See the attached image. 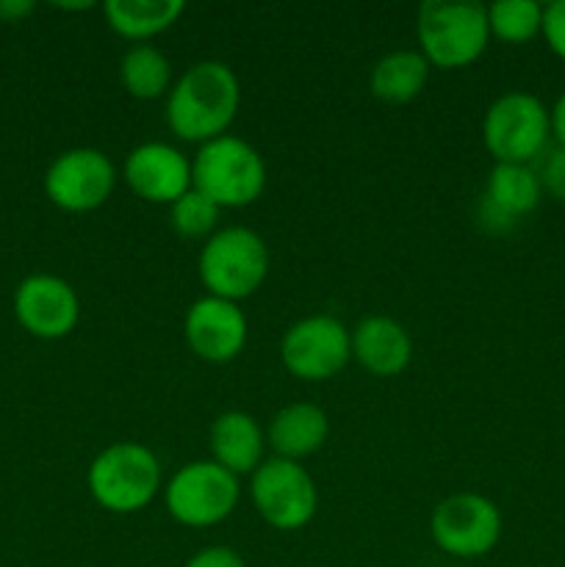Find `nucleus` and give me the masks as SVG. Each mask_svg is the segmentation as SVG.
<instances>
[{
	"label": "nucleus",
	"instance_id": "obj_3",
	"mask_svg": "<svg viewBox=\"0 0 565 567\" xmlns=\"http://www.w3.org/2000/svg\"><path fill=\"white\" fill-rule=\"evenodd\" d=\"M192 183L219 208H247L266 188L264 155L244 138L225 133L199 144L192 161Z\"/></svg>",
	"mask_w": 565,
	"mask_h": 567
},
{
	"label": "nucleus",
	"instance_id": "obj_10",
	"mask_svg": "<svg viewBox=\"0 0 565 567\" xmlns=\"http://www.w3.org/2000/svg\"><path fill=\"white\" fill-rule=\"evenodd\" d=\"M502 513L482 493H454L432 509L430 518L435 546L458 559L491 554L502 540Z\"/></svg>",
	"mask_w": 565,
	"mask_h": 567
},
{
	"label": "nucleus",
	"instance_id": "obj_17",
	"mask_svg": "<svg viewBox=\"0 0 565 567\" xmlns=\"http://www.w3.org/2000/svg\"><path fill=\"white\" fill-rule=\"evenodd\" d=\"M327 435H330V419L325 410L319 404L294 402L277 410L275 419L269 421L266 443L271 446L275 457L299 463L319 452L327 443Z\"/></svg>",
	"mask_w": 565,
	"mask_h": 567
},
{
	"label": "nucleus",
	"instance_id": "obj_24",
	"mask_svg": "<svg viewBox=\"0 0 565 567\" xmlns=\"http://www.w3.org/2000/svg\"><path fill=\"white\" fill-rule=\"evenodd\" d=\"M535 164H537L535 172H537V181H541L543 194L565 203V147L563 144L548 147Z\"/></svg>",
	"mask_w": 565,
	"mask_h": 567
},
{
	"label": "nucleus",
	"instance_id": "obj_20",
	"mask_svg": "<svg viewBox=\"0 0 565 567\" xmlns=\"http://www.w3.org/2000/svg\"><path fill=\"white\" fill-rule=\"evenodd\" d=\"M430 70V61L421 55V50H393L382 55L371 70V94L391 105L410 103L424 92Z\"/></svg>",
	"mask_w": 565,
	"mask_h": 567
},
{
	"label": "nucleus",
	"instance_id": "obj_5",
	"mask_svg": "<svg viewBox=\"0 0 565 567\" xmlns=\"http://www.w3.org/2000/svg\"><path fill=\"white\" fill-rule=\"evenodd\" d=\"M197 271L208 297L242 302L266 282L269 249L249 227H222L199 249Z\"/></svg>",
	"mask_w": 565,
	"mask_h": 567
},
{
	"label": "nucleus",
	"instance_id": "obj_12",
	"mask_svg": "<svg viewBox=\"0 0 565 567\" xmlns=\"http://www.w3.org/2000/svg\"><path fill=\"white\" fill-rule=\"evenodd\" d=\"M14 316L33 338L59 341L81 321V299L64 277L31 275L17 286Z\"/></svg>",
	"mask_w": 565,
	"mask_h": 567
},
{
	"label": "nucleus",
	"instance_id": "obj_9",
	"mask_svg": "<svg viewBox=\"0 0 565 567\" xmlns=\"http://www.w3.org/2000/svg\"><path fill=\"white\" fill-rule=\"evenodd\" d=\"M280 360L297 380H332L352 360V332L336 316H305L282 336Z\"/></svg>",
	"mask_w": 565,
	"mask_h": 567
},
{
	"label": "nucleus",
	"instance_id": "obj_14",
	"mask_svg": "<svg viewBox=\"0 0 565 567\" xmlns=\"http://www.w3.org/2000/svg\"><path fill=\"white\" fill-rule=\"evenodd\" d=\"M122 175L136 197L155 205H172L194 186L192 161L166 142H144L133 147Z\"/></svg>",
	"mask_w": 565,
	"mask_h": 567
},
{
	"label": "nucleus",
	"instance_id": "obj_28",
	"mask_svg": "<svg viewBox=\"0 0 565 567\" xmlns=\"http://www.w3.org/2000/svg\"><path fill=\"white\" fill-rule=\"evenodd\" d=\"M31 11L33 3H28V0H20V3H0V17H3L6 22L22 20V17L31 14Z\"/></svg>",
	"mask_w": 565,
	"mask_h": 567
},
{
	"label": "nucleus",
	"instance_id": "obj_6",
	"mask_svg": "<svg viewBox=\"0 0 565 567\" xmlns=\"http://www.w3.org/2000/svg\"><path fill=\"white\" fill-rule=\"evenodd\" d=\"M552 114L530 92H504L482 116V142L496 164H535L548 150Z\"/></svg>",
	"mask_w": 565,
	"mask_h": 567
},
{
	"label": "nucleus",
	"instance_id": "obj_22",
	"mask_svg": "<svg viewBox=\"0 0 565 567\" xmlns=\"http://www.w3.org/2000/svg\"><path fill=\"white\" fill-rule=\"evenodd\" d=\"M491 37L507 44H524L543 28V6L535 0H496L487 6Z\"/></svg>",
	"mask_w": 565,
	"mask_h": 567
},
{
	"label": "nucleus",
	"instance_id": "obj_25",
	"mask_svg": "<svg viewBox=\"0 0 565 567\" xmlns=\"http://www.w3.org/2000/svg\"><path fill=\"white\" fill-rule=\"evenodd\" d=\"M543 39L557 59L565 61V0H552L543 6Z\"/></svg>",
	"mask_w": 565,
	"mask_h": 567
},
{
	"label": "nucleus",
	"instance_id": "obj_1",
	"mask_svg": "<svg viewBox=\"0 0 565 567\" xmlns=\"http://www.w3.org/2000/svg\"><path fill=\"white\" fill-rule=\"evenodd\" d=\"M242 105V83L225 61L205 59L188 66L166 94V125L183 142L225 136Z\"/></svg>",
	"mask_w": 565,
	"mask_h": 567
},
{
	"label": "nucleus",
	"instance_id": "obj_16",
	"mask_svg": "<svg viewBox=\"0 0 565 567\" xmlns=\"http://www.w3.org/2000/svg\"><path fill=\"white\" fill-rule=\"evenodd\" d=\"M352 358L374 377H399L413 360V338L391 316H366L352 330Z\"/></svg>",
	"mask_w": 565,
	"mask_h": 567
},
{
	"label": "nucleus",
	"instance_id": "obj_11",
	"mask_svg": "<svg viewBox=\"0 0 565 567\" xmlns=\"http://www.w3.org/2000/svg\"><path fill=\"white\" fill-rule=\"evenodd\" d=\"M116 169L97 147H72L55 155L44 172V194L66 214H89L109 203Z\"/></svg>",
	"mask_w": 565,
	"mask_h": 567
},
{
	"label": "nucleus",
	"instance_id": "obj_7",
	"mask_svg": "<svg viewBox=\"0 0 565 567\" xmlns=\"http://www.w3.org/2000/svg\"><path fill=\"white\" fill-rule=\"evenodd\" d=\"M238 476L214 460L186 463L164 485L166 513L188 529H208L230 518L238 507Z\"/></svg>",
	"mask_w": 565,
	"mask_h": 567
},
{
	"label": "nucleus",
	"instance_id": "obj_13",
	"mask_svg": "<svg viewBox=\"0 0 565 567\" xmlns=\"http://www.w3.org/2000/svg\"><path fill=\"white\" fill-rule=\"evenodd\" d=\"M249 324L238 302L219 297H199L188 305L183 319V338L188 349L205 363H230L247 347Z\"/></svg>",
	"mask_w": 565,
	"mask_h": 567
},
{
	"label": "nucleus",
	"instance_id": "obj_18",
	"mask_svg": "<svg viewBox=\"0 0 565 567\" xmlns=\"http://www.w3.org/2000/svg\"><path fill=\"white\" fill-rule=\"evenodd\" d=\"M266 435L258 421L244 410H227L210 424V454L214 463L230 471L233 476L255 474L264 463Z\"/></svg>",
	"mask_w": 565,
	"mask_h": 567
},
{
	"label": "nucleus",
	"instance_id": "obj_27",
	"mask_svg": "<svg viewBox=\"0 0 565 567\" xmlns=\"http://www.w3.org/2000/svg\"><path fill=\"white\" fill-rule=\"evenodd\" d=\"M548 114H552V136L557 138V144H563L565 147V92L554 100Z\"/></svg>",
	"mask_w": 565,
	"mask_h": 567
},
{
	"label": "nucleus",
	"instance_id": "obj_4",
	"mask_svg": "<svg viewBox=\"0 0 565 567\" xmlns=\"http://www.w3.org/2000/svg\"><path fill=\"white\" fill-rule=\"evenodd\" d=\"M86 485L94 502L109 513H142L161 491V463L142 443H111L89 465Z\"/></svg>",
	"mask_w": 565,
	"mask_h": 567
},
{
	"label": "nucleus",
	"instance_id": "obj_23",
	"mask_svg": "<svg viewBox=\"0 0 565 567\" xmlns=\"http://www.w3.org/2000/svg\"><path fill=\"white\" fill-rule=\"evenodd\" d=\"M222 208L210 203L203 192L188 188L181 199L170 205V225L177 236L183 238H205L208 241L216 233V221H219Z\"/></svg>",
	"mask_w": 565,
	"mask_h": 567
},
{
	"label": "nucleus",
	"instance_id": "obj_15",
	"mask_svg": "<svg viewBox=\"0 0 565 567\" xmlns=\"http://www.w3.org/2000/svg\"><path fill=\"white\" fill-rule=\"evenodd\" d=\"M543 188L535 166L496 164L487 175L485 197L480 203V221L491 233H504L541 205Z\"/></svg>",
	"mask_w": 565,
	"mask_h": 567
},
{
	"label": "nucleus",
	"instance_id": "obj_26",
	"mask_svg": "<svg viewBox=\"0 0 565 567\" xmlns=\"http://www.w3.org/2000/svg\"><path fill=\"white\" fill-rule=\"evenodd\" d=\"M183 567H247L242 554L230 546H208L194 554Z\"/></svg>",
	"mask_w": 565,
	"mask_h": 567
},
{
	"label": "nucleus",
	"instance_id": "obj_19",
	"mask_svg": "<svg viewBox=\"0 0 565 567\" xmlns=\"http://www.w3.org/2000/svg\"><path fill=\"white\" fill-rule=\"evenodd\" d=\"M186 11L183 0H105L103 17L114 33L131 42H147L170 31Z\"/></svg>",
	"mask_w": 565,
	"mask_h": 567
},
{
	"label": "nucleus",
	"instance_id": "obj_21",
	"mask_svg": "<svg viewBox=\"0 0 565 567\" xmlns=\"http://www.w3.org/2000/svg\"><path fill=\"white\" fill-rule=\"evenodd\" d=\"M120 81L131 97L158 100L170 94L172 64L153 44H136L120 61Z\"/></svg>",
	"mask_w": 565,
	"mask_h": 567
},
{
	"label": "nucleus",
	"instance_id": "obj_2",
	"mask_svg": "<svg viewBox=\"0 0 565 567\" xmlns=\"http://www.w3.org/2000/svg\"><path fill=\"white\" fill-rule=\"evenodd\" d=\"M421 55L438 70L471 66L491 42L487 6L476 0H424L415 17Z\"/></svg>",
	"mask_w": 565,
	"mask_h": 567
},
{
	"label": "nucleus",
	"instance_id": "obj_8",
	"mask_svg": "<svg viewBox=\"0 0 565 567\" xmlns=\"http://www.w3.org/2000/svg\"><path fill=\"white\" fill-rule=\"evenodd\" d=\"M249 496L255 513L277 532H297L314 520L319 507L316 482L308 471L291 460L271 457L249 476Z\"/></svg>",
	"mask_w": 565,
	"mask_h": 567
}]
</instances>
